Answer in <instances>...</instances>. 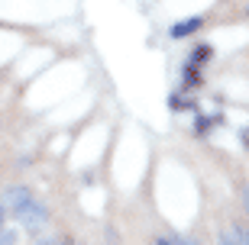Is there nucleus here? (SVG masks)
<instances>
[{
  "mask_svg": "<svg viewBox=\"0 0 249 245\" xmlns=\"http://www.w3.org/2000/svg\"><path fill=\"white\" fill-rule=\"evenodd\" d=\"M13 213H17V219H19V223H23V226L29 229V232H36V229L42 226V223H46V216H49V213H46V207H42V203H39L36 197H29L26 203H19V207L13 210Z\"/></svg>",
  "mask_w": 249,
  "mask_h": 245,
  "instance_id": "1",
  "label": "nucleus"
},
{
  "mask_svg": "<svg viewBox=\"0 0 249 245\" xmlns=\"http://www.w3.org/2000/svg\"><path fill=\"white\" fill-rule=\"evenodd\" d=\"M201 26H204V19H201V16H191V19H181V23H175L168 33H172V39H185V36H191V33H197Z\"/></svg>",
  "mask_w": 249,
  "mask_h": 245,
  "instance_id": "2",
  "label": "nucleus"
},
{
  "mask_svg": "<svg viewBox=\"0 0 249 245\" xmlns=\"http://www.w3.org/2000/svg\"><path fill=\"white\" fill-rule=\"evenodd\" d=\"M207 58H211V46H197V52L191 55L188 65H201V62H207Z\"/></svg>",
  "mask_w": 249,
  "mask_h": 245,
  "instance_id": "3",
  "label": "nucleus"
},
{
  "mask_svg": "<svg viewBox=\"0 0 249 245\" xmlns=\"http://www.w3.org/2000/svg\"><path fill=\"white\" fill-rule=\"evenodd\" d=\"M13 242H17V232L13 229H7V232L0 229V245H13Z\"/></svg>",
  "mask_w": 249,
  "mask_h": 245,
  "instance_id": "4",
  "label": "nucleus"
},
{
  "mask_svg": "<svg viewBox=\"0 0 249 245\" xmlns=\"http://www.w3.org/2000/svg\"><path fill=\"white\" fill-rule=\"evenodd\" d=\"M211 123H213L211 116H201V119H197V132H204V129H211Z\"/></svg>",
  "mask_w": 249,
  "mask_h": 245,
  "instance_id": "5",
  "label": "nucleus"
},
{
  "mask_svg": "<svg viewBox=\"0 0 249 245\" xmlns=\"http://www.w3.org/2000/svg\"><path fill=\"white\" fill-rule=\"evenodd\" d=\"M172 245H197V242H194V239H185V236H175Z\"/></svg>",
  "mask_w": 249,
  "mask_h": 245,
  "instance_id": "6",
  "label": "nucleus"
},
{
  "mask_svg": "<svg viewBox=\"0 0 249 245\" xmlns=\"http://www.w3.org/2000/svg\"><path fill=\"white\" fill-rule=\"evenodd\" d=\"M236 236H240V245H249V229H236Z\"/></svg>",
  "mask_w": 249,
  "mask_h": 245,
  "instance_id": "7",
  "label": "nucleus"
},
{
  "mask_svg": "<svg viewBox=\"0 0 249 245\" xmlns=\"http://www.w3.org/2000/svg\"><path fill=\"white\" fill-rule=\"evenodd\" d=\"M220 245H236V242H233V236H227V232H223V236H220Z\"/></svg>",
  "mask_w": 249,
  "mask_h": 245,
  "instance_id": "8",
  "label": "nucleus"
},
{
  "mask_svg": "<svg viewBox=\"0 0 249 245\" xmlns=\"http://www.w3.org/2000/svg\"><path fill=\"white\" fill-rule=\"evenodd\" d=\"M240 139H243V142H246V146H249V126H246V129H243V132H240Z\"/></svg>",
  "mask_w": 249,
  "mask_h": 245,
  "instance_id": "9",
  "label": "nucleus"
},
{
  "mask_svg": "<svg viewBox=\"0 0 249 245\" xmlns=\"http://www.w3.org/2000/svg\"><path fill=\"white\" fill-rule=\"evenodd\" d=\"M156 245H172V242H168V239H156Z\"/></svg>",
  "mask_w": 249,
  "mask_h": 245,
  "instance_id": "10",
  "label": "nucleus"
},
{
  "mask_svg": "<svg viewBox=\"0 0 249 245\" xmlns=\"http://www.w3.org/2000/svg\"><path fill=\"white\" fill-rule=\"evenodd\" d=\"M0 229H3V203H0Z\"/></svg>",
  "mask_w": 249,
  "mask_h": 245,
  "instance_id": "11",
  "label": "nucleus"
},
{
  "mask_svg": "<svg viewBox=\"0 0 249 245\" xmlns=\"http://www.w3.org/2000/svg\"><path fill=\"white\" fill-rule=\"evenodd\" d=\"M246 16H249V10H246Z\"/></svg>",
  "mask_w": 249,
  "mask_h": 245,
  "instance_id": "12",
  "label": "nucleus"
}]
</instances>
